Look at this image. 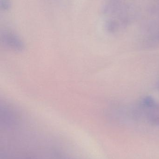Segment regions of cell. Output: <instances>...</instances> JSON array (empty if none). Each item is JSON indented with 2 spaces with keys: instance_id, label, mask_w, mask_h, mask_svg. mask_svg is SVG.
Segmentation results:
<instances>
[{
  "instance_id": "1",
  "label": "cell",
  "mask_w": 159,
  "mask_h": 159,
  "mask_svg": "<svg viewBox=\"0 0 159 159\" xmlns=\"http://www.w3.org/2000/svg\"><path fill=\"white\" fill-rule=\"evenodd\" d=\"M136 114L143 116L151 124L159 125V102L147 96L138 103Z\"/></svg>"
},
{
  "instance_id": "2",
  "label": "cell",
  "mask_w": 159,
  "mask_h": 159,
  "mask_svg": "<svg viewBox=\"0 0 159 159\" xmlns=\"http://www.w3.org/2000/svg\"><path fill=\"white\" fill-rule=\"evenodd\" d=\"M1 40L8 49L16 52H21L25 49L22 40L17 34L10 31H4L1 34Z\"/></svg>"
},
{
  "instance_id": "3",
  "label": "cell",
  "mask_w": 159,
  "mask_h": 159,
  "mask_svg": "<svg viewBox=\"0 0 159 159\" xmlns=\"http://www.w3.org/2000/svg\"><path fill=\"white\" fill-rule=\"evenodd\" d=\"M10 0H0V7L3 10H8L11 7Z\"/></svg>"
}]
</instances>
